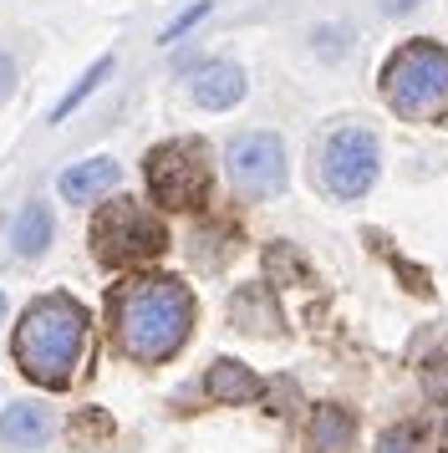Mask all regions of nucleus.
<instances>
[{
  "instance_id": "nucleus-1",
  "label": "nucleus",
  "mask_w": 448,
  "mask_h": 453,
  "mask_svg": "<svg viewBox=\"0 0 448 453\" xmlns=\"http://www.w3.org/2000/svg\"><path fill=\"white\" fill-rule=\"evenodd\" d=\"M107 316H112L122 357L158 367L168 357H179L194 331V290L174 275H138L107 296Z\"/></svg>"
},
{
  "instance_id": "nucleus-2",
  "label": "nucleus",
  "mask_w": 448,
  "mask_h": 453,
  "mask_svg": "<svg viewBox=\"0 0 448 453\" xmlns=\"http://www.w3.org/2000/svg\"><path fill=\"white\" fill-rule=\"evenodd\" d=\"M87 336H92V316L81 301H72L66 290H51V296H36L31 306L20 311L16 321V367L36 382V388H72L81 357H87Z\"/></svg>"
},
{
  "instance_id": "nucleus-3",
  "label": "nucleus",
  "mask_w": 448,
  "mask_h": 453,
  "mask_svg": "<svg viewBox=\"0 0 448 453\" xmlns=\"http://www.w3.org/2000/svg\"><path fill=\"white\" fill-rule=\"evenodd\" d=\"M382 103L403 123H444L448 118V46L407 42L382 66Z\"/></svg>"
},
{
  "instance_id": "nucleus-4",
  "label": "nucleus",
  "mask_w": 448,
  "mask_h": 453,
  "mask_svg": "<svg viewBox=\"0 0 448 453\" xmlns=\"http://www.w3.org/2000/svg\"><path fill=\"white\" fill-rule=\"evenodd\" d=\"M168 250V229L148 204L138 199H112L97 209L92 219V255L107 270H127V265H148Z\"/></svg>"
},
{
  "instance_id": "nucleus-5",
  "label": "nucleus",
  "mask_w": 448,
  "mask_h": 453,
  "mask_svg": "<svg viewBox=\"0 0 448 453\" xmlns=\"http://www.w3.org/2000/svg\"><path fill=\"white\" fill-rule=\"evenodd\" d=\"M377 164H382V153H377V138L357 123H342L331 127L316 148V173H321V184L331 199H362L367 188L377 184Z\"/></svg>"
},
{
  "instance_id": "nucleus-6",
  "label": "nucleus",
  "mask_w": 448,
  "mask_h": 453,
  "mask_svg": "<svg viewBox=\"0 0 448 453\" xmlns=\"http://www.w3.org/2000/svg\"><path fill=\"white\" fill-rule=\"evenodd\" d=\"M148 194L163 209H199L209 199V153L194 138H174L148 153Z\"/></svg>"
},
{
  "instance_id": "nucleus-7",
  "label": "nucleus",
  "mask_w": 448,
  "mask_h": 453,
  "mask_svg": "<svg viewBox=\"0 0 448 453\" xmlns=\"http://www.w3.org/2000/svg\"><path fill=\"white\" fill-rule=\"evenodd\" d=\"M224 164H229V184L244 199H270L285 188V143L275 133H240L224 153Z\"/></svg>"
},
{
  "instance_id": "nucleus-8",
  "label": "nucleus",
  "mask_w": 448,
  "mask_h": 453,
  "mask_svg": "<svg viewBox=\"0 0 448 453\" xmlns=\"http://www.w3.org/2000/svg\"><path fill=\"white\" fill-rule=\"evenodd\" d=\"M189 92H194V103H199V107L224 112V107H235L244 97V72L235 62H204V66H194Z\"/></svg>"
},
{
  "instance_id": "nucleus-9",
  "label": "nucleus",
  "mask_w": 448,
  "mask_h": 453,
  "mask_svg": "<svg viewBox=\"0 0 448 453\" xmlns=\"http://www.w3.org/2000/svg\"><path fill=\"white\" fill-rule=\"evenodd\" d=\"M122 179V168L112 164V158H87V164H72L66 173H61V199L66 204H92V199H102V194H112Z\"/></svg>"
},
{
  "instance_id": "nucleus-10",
  "label": "nucleus",
  "mask_w": 448,
  "mask_h": 453,
  "mask_svg": "<svg viewBox=\"0 0 448 453\" xmlns=\"http://www.w3.org/2000/svg\"><path fill=\"white\" fill-rule=\"evenodd\" d=\"M51 438V412L41 403H11L0 412V443L11 449H41Z\"/></svg>"
},
{
  "instance_id": "nucleus-11",
  "label": "nucleus",
  "mask_w": 448,
  "mask_h": 453,
  "mask_svg": "<svg viewBox=\"0 0 448 453\" xmlns=\"http://www.w3.org/2000/svg\"><path fill=\"white\" fill-rule=\"evenodd\" d=\"M204 392L214 397V403H255L260 397V377L235 362V357H220L214 367L204 372Z\"/></svg>"
},
{
  "instance_id": "nucleus-12",
  "label": "nucleus",
  "mask_w": 448,
  "mask_h": 453,
  "mask_svg": "<svg viewBox=\"0 0 448 453\" xmlns=\"http://www.w3.org/2000/svg\"><path fill=\"white\" fill-rule=\"evenodd\" d=\"M351 443H357V418L346 408H336V403L316 408V418H311V449L316 453H351Z\"/></svg>"
},
{
  "instance_id": "nucleus-13",
  "label": "nucleus",
  "mask_w": 448,
  "mask_h": 453,
  "mask_svg": "<svg viewBox=\"0 0 448 453\" xmlns=\"http://www.w3.org/2000/svg\"><path fill=\"white\" fill-rule=\"evenodd\" d=\"M51 209L41 204V199H31V204L16 214V229H11V245H16L20 260H36L41 250L51 245Z\"/></svg>"
},
{
  "instance_id": "nucleus-14",
  "label": "nucleus",
  "mask_w": 448,
  "mask_h": 453,
  "mask_svg": "<svg viewBox=\"0 0 448 453\" xmlns=\"http://www.w3.org/2000/svg\"><path fill=\"white\" fill-rule=\"evenodd\" d=\"M229 316H235L244 331H275V326H281V316L270 311V296H265L260 286L240 290V296H235V306H229Z\"/></svg>"
},
{
  "instance_id": "nucleus-15",
  "label": "nucleus",
  "mask_w": 448,
  "mask_h": 453,
  "mask_svg": "<svg viewBox=\"0 0 448 453\" xmlns=\"http://www.w3.org/2000/svg\"><path fill=\"white\" fill-rule=\"evenodd\" d=\"M107 77H112V57L92 62V72H81L77 87H72V92H66V97H61L57 107H51V123H66V118H72V112H77V107L87 103V97H92V92H97V87L107 82Z\"/></svg>"
},
{
  "instance_id": "nucleus-16",
  "label": "nucleus",
  "mask_w": 448,
  "mask_h": 453,
  "mask_svg": "<svg viewBox=\"0 0 448 453\" xmlns=\"http://www.w3.org/2000/svg\"><path fill=\"white\" fill-rule=\"evenodd\" d=\"M204 16H209V0H194V5H189V11H183V16H174V21L163 26V36H158V42H163V46L183 42V36H189V31H194V26L204 21Z\"/></svg>"
},
{
  "instance_id": "nucleus-17",
  "label": "nucleus",
  "mask_w": 448,
  "mask_h": 453,
  "mask_svg": "<svg viewBox=\"0 0 448 453\" xmlns=\"http://www.w3.org/2000/svg\"><path fill=\"white\" fill-rule=\"evenodd\" d=\"M377 453H423V438H418V428H387L382 438H377Z\"/></svg>"
},
{
  "instance_id": "nucleus-18",
  "label": "nucleus",
  "mask_w": 448,
  "mask_h": 453,
  "mask_svg": "<svg viewBox=\"0 0 448 453\" xmlns=\"http://www.w3.org/2000/svg\"><path fill=\"white\" fill-rule=\"evenodd\" d=\"M423 388L428 397H448V357H433L423 367Z\"/></svg>"
},
{
  "instance_id": "nucleus-19",
  "label": "nucleus",
  "mask_w": 448,
  "mask_h": 453,
  "mask_svg": "<svg viewBox=\"0 0 448 453\" xmlns=\"http://www.w3.org/2000/svg\"><path fill=\"white\" fill-rule=\"evenodd\" d=\"M11 87H16V62L0 51V97H11Z\"/></svg>"
},
{
  "instance_id": "nucleus-20",
  "label": "nucleus",
  "mask_w": 448,
  "mask_h": 453,
  "mask_svg": "<svg viewBox=\"0 0 448 453\" xmlns=\"http://www.w3.org/2000/svg\"><path fill=\"white\" fill-rule=\"evenodd\" d=\"M0 316H5V296H0Z\"/></svg>"
}]
</instances>
